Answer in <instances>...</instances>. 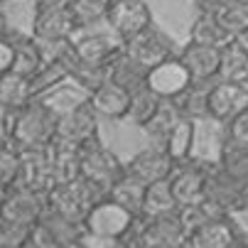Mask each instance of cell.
Masks as SVG:
<instances>
[{
    "instance_id": "obj_20",
    "label": "cell",
    "mask_w": 248,
    "mask_h": 248,
    "mask_svg": "<svg viewBox=\"0 0 248 248\" xmlns=\"http://www.w3.org/2000/svg\"><path fill=\"white\" fill-rule=\"evenodd\" d=\"M189 42L221 49V47H226L229 42H233V37L219 25V20H217L214 13L204 10V13L192 22V27H189Z\"/></svg>"
},
{
    "instance_id": "obj_7",
    "label": "cell",
    "mask_w": 248,
    "mask_h": 248,
    "mask_svg": "<svg viewBox=\"0 0 248 248\" xmlns=\"http://www.w3.org/2000/svg\"><path fill=\"white\" fill-rule=\"evenodd\" d=\"M172 172H174V160L167 155V150L162 145H150L140 150L138 155H133L123 174L133 177L140 185H153L160 180H170Z\"/></svg>"
},
{
    "instance_id": "obj_41",
    "label": "cell",
    "mask_w": 248,
    "mask_h": 248,
    "mask_svg": "<svg viewBox=\"0 0 248 248\" xmlns=\"http://www.w3.org/2000/svg\"><path fill=\"white\" fill-rule=\"evenodd\" d=\"M0 3H3V0H0Z\"/></svg>"
},
{
    "instance_id": "obj_39",
    "label": "cell",
    "mask_w": 248,
    "mask_h": 248,
    "mask_svg": "<svg viewBox=\"0 0 248 248\" xmlns=\"http://www.w3.org/2000/svg\"><path fill=\"white\" fill-rule=\"evenodd\" d=\"M202 3H204V5H209V10H214V8L221 3V0H202Z\"/></svg>"
},
{
    "instance_id": "obj_22",
    "label": "cell",
    "mask_w": 248,
    "mask_h": 248,
    "mask_svg": "<svg viewBox=\"0 0 248 248\" xmlns=\"http://www.w3.org/2000/svg\"><path fill=\"white\" fill-rule=\"evenodd\" d=\"M143 194H145V185H140L133 177L123 174L108 187V199L113 204H118L121 209H125L130 217H138L143 209Z\"/></svg>"
},
{
    "instance_id": "obj_35",
    "label": "cell",
    "mask_w": 248,
    "mask_h": 248,
    "mask_svg": "<svg viewBox=\"0 0 248 248\" xmlns=\"http://www.w3.org/2000/svg\"><path fill=\"white\" fill-rule=\"evenodd\" d=\"M10 66H13V42L5 37L0 40V74L10 72Z\"/></svg>"
},
{
    "instance_id": "obj_32",
    "label": "cell",
    "mask_w": 248,
    "mask_h": 248,
    "mask_svg": "<svg viewBox=\"0 0 248 248\" xmlns=\"http://www.w3.org/2000/svg\"><path fill=\"white\" fill-rule=\"evenodd\" d=\"M32 233H34L32 226L15 224L5 217H0V248H25Z\"/></svg>"
},
{
    "instance_id": "obj_17",
    "label": "cell",
    "mask_w": 248,
    "mask_h": 248,
    "mask_svg": "<svg viewBox=\"0 0 248 248\" xmlns=\"http://www.w3.org/2000/svg\"><path fill=\"white\" fill-rule=\"evenodd\" d=\"M236 236L226 219H211L187 231L185 248H233Z\"/></svg>"
},
{
    "instance_id": "obj_2",
    "label": "cell",
    "mask_w": 248,
    "mask_h": 248,
    "mask_svg": "<svg viewBox=\"0 0 248 248\" xmlns=\"http://www.w3.org/2000/svg\"><path fill=\"white\" fill-rule=\"evenodd\" d=\"M93 192L96 189L89 182H84L81 177H77V180L52 185L49 192H47V202L52 204L54 214L59 219L72 221V224H84L89 209L96 204Z\"/></svg>"
},
{
    "instance_id": "obj_12",
    "label": "cell",
    "mask_w": 248,
    "mask_h": 248,
    "mask_svg": "<svg viewBox=\"0 0 248 248\" xmlns=\"http://www.w3.org/2000/svg\"><path fill=\"white\" fill-rule=\"evenodd\" d=\"M192 84L187 69L180 64V59H167L157 66H153L145 74V89H150L157 98H177Z\"/></svg>"
},
{
    "instance_id": "obj_25",
    "label": "cell",
    "mask_w": 248,
    "mask_h": 248,
    "mask_svg": "<svg viewBox=\"0 0 248 248\" xmlns=\"http://www.w3.org/2000/svg\"><path fill=\"white\" fill-rule=\"evenodd\" d=\"M30 101H32L30 79L17 77L13 72L0 74V108L3 111H17Z\"/></svg>"
},
{
    "instance_id": "obj_16",
    "label": "cell",
    "mask_w": 248,
    "mask_h": 248,
    "mask_svg": "<svg viewBox=\"0 0 248 248\" xmlns=\"http://www.w3.org/2000/svg\"><path fill=\"white\" fill-rule=\"evenodd\" d=\"M89 106L93 108L96 116L103 118H128V108H130V91L113 84V81H103L98 89L91 91L89 96Z\"/></svg>"
},
{
    "instance_id": "obj_4",
    "label": "cell",
    "mask_w": 248,
    "mask_h": 248,
    "mask_svg": "<svg viewBox=\"0 0 248 248\" xmlns=\"http://www.w3.org/2000/svg\"><path fill=\"white\" fill-rule=\"evenodd\" d=\"M79 177L84 182H89L96 192L98 189L108 192V187L118 177H123V172L111 150L101 148L98 143H91L79 150Z\"/></svg>"
},
{
    "instance_id": "obj_14",
    "label": "cell",
    "mask_w": 248,
    "mask_h": 248,
    "mask_svg": "<svg viewBox=\"0 0 248 248\" xmlns=\"http://www.w3.org/2000/svg\"><path fill=\"white\" fill-rule=\"evenodd\" d=\"M45 214V204H42V194L40 192H30V189H8L5 199H3V214L15 224H25V226H37L42 221Z\"/></svg>"
},
{
    "instance_id": "obj_28",
    "label": "cell",
    "mask_w": 248,
    "mask_h": 248,
    "mask_svg": "<svg viewBox=\"0 0 248 248\" xmlns=\"http://www.w3.org/2000/svg\"><path fill=\"white\" fill-rule=\"evenodd\" d=\"M185 118L180 113V108H177V103L172 98H162L160 106H157V111L150 116V121L143 125V130L153 138V140H162L165 143V138L170 135V130L177 125V121Z\"/></svg>"
},
{
    "instance_id": "obj_15",
    "label": "cell",
    "mask_w": 248,
    "mask_h": 248,
    "mask_svg": "<svg viewBox=\"0 0 248 248\" xmlns=\"http://www.w3.org/2000/svg\"><path fill=\"white\" fill-rule=\"evenodd\" d=\"M206 185H209V174L202 167L189 165L182 170H174L170 174V189H172V197L180 209L202 202L206 197Z\"/></svg>"
},
{
    "instance_id": "obj_8",
    "label": "cell",
    "mask_w": 248,
    "mask_h": 248,
    "mask_svg": "<svg viewBox=\"0 0 248 248\" xmlns=\"http://www.w3.org/2000/svg\"><path fill=\"white\" fill-rule=\"evenodd\" d=\"M133 219L135 217H130L125 209H121L111 199H103L89 209L84 224H86L89 233H93L96 238H118L130 229Z\"/></svg>"
},
{
    "instance_id": "obj_1",
    "label": "cell",
    "mask_w": 248,
    "mask_h": 248,
    "mask_svg": "<svg viewBox=\"0 0 248 248\" xmlns=\"http://www.w3.org/2000/svg\"><path fill=\"white\" fill-rule=\"evenodd\" d=\"M54 128H57V113L47 103L32 98L22 108L13 111L8 123V138L17 153L42 150L54 140Z\"/></svg>"
},
{
    "instance_id": "obj_36",
    "label": "cell",
    "mask_w": 248,
    "mask_h": 248,
    "mask_svg": "<svg viewBox=\"0 0 248 248\" xmlns=\"http://www.w3.org/2000/svg\"><path fill=\"white\" fill-rule=\"evenodd\" d=\"M37 10H54V8H72L74 0H34Z\"/></svg>"
},
{
    "instance_id": "obj_37",
    "label": "cell",
    "mask_w": 248,
    "mask_h": 248,
    "mask_svg": "<svg viewBox=\"0 0 248 248\" xmlns=\"http://www.w3.org/2000/svg\"><path fill=\"white\" fill-rule=\"evenodd\" d=\"M5 34H8V25H5L3 13H0V40H5Z\"/></svg>"
},
{
    "instance_id": "obj_27",
    "label": "cell",
    "mask_w": 248,
    "mask_h": 248,
    "mask_svg": "<svg viewBox=\"0 0 248 248\" xmlns=\"http://www.w3.org/2000/svg\"><path fill=\"white\" fill-rule=\"evenodd\" d=\"M219 172L229 177L231 182L246 187L248 185V145H238L229 140V145L224 148V155H221Z\"/></svg>"
},
{
    "instance_id": "obj_30",
    "label": "cell",
    "mask_w": 248,
    "mask_h": 248,
    "mask_svg": "<svg viewBox=\"0 0 248 248\" xmlns=\"http://www.w3.org/2000/svg\"><path fill=\"white\" fill-rule=\"evenodd\" d=\"M160 101H162V98H157V96H155L150 89H145V84H143L140 89L130 91V108H128V118H133V123H135V125L143 128V125L150 121V116L157 111Z\"/></svg>"
},
{
    "instance_id": "obj_18",
    "label": "cell",
    "mask_w": 248,
    "mask_h": 248,
    "mask_svg": "<svg viewBox=\"0 0 248 248\" xmlns=\"http://www.w3.org/2000/svg\"><path fill=\"white\" fill-rule=\"evenodd\" d=\"M180 64L187 69V74L192 81L206 84L217 77L219 72V49L214 47H204V45H194L189 42L180 57Z\"/></svg>"
},
{
    "instance_id": "obj_21",
    "label": "cell",
    "mask_w": 248,
    "mask_h": 248,
    "mask_svg": "<svg viewBox=\"0 0 248 248\" xmlns=\"http://www.w3.org/2000/svg\"><path fill=\"white\" fill-rule=\"evenodd\" d=\"M211 13L233 40L248 34V0H221Z\"/></svg>"
},
{
    "instance_id": "obj_13",
    "label": "cell",
    "mask_w": 248,
    "mask_h": 248,
    "mask_svg": "<svg viewBox=\"0 0 248 248\" xmlns=\"http://www.w3.org/2000/svg\"><path fill=\"white\" fill-rule=\"evenodd\" d=\"M74 57L84 66H108L118 54H123V42L116 34H86L72 42Z\"/></svg>"
},
{
    "instance_id": "obj_42",
    "label": "cell",
    "mask_w": 248,
    "mask_h": 248,
    "mask_svg": "<svg viewBox=\"0 0 248 248\" xmlns=\"http://www.w3.org/2000/svg\"><path fill=\"white\" fill-rule=\"evenodd\" d=\"M0 143H3V140H0Z\"/></svg>"
},
{
    "instance_id": "obj_26",
    "label": "cell",
    "mask_w": 248,
    "mask_h": 248,
    "mask_svg": "<svg viewBox=\"0 0 248 248\" xmlns=\"http://www.w3.org/2000/svg\"><path fill=\"white\" fill-rule=\"evenodd\" d=\"M42 66H45L42 52H40L37 42H34L32 37H30V40L13 42V66H10L13 74L25 77V79H32Z\"/></svg>"
},
{
    "instance_id": "obj_19",
    "label": "cell",
    "mask_w": 248,
    "mask_h": 248,
    "mask_svg": "<svg viewBox=\"0 0 248 248\" xmlns=\"http://www.w3.org/2000/svg\"><path fill=\"white\" fill-rule=\"evenodd\" d=\"M219 81L248 84V49L241 42H229L219 49Z\"/></svg>"
},
{
    "instance_id": "obj_10",
    "label": "cell",
    "mask_w": 248,
    "mask_h": 248,
    "mask_svg": "<svg viewBox=\"0 0 248 248\" xmlns=\"http://www.w3.org/2000/svg\"><path fill=\"white\" fill-rule=\"evenodd\" d=\"M79 30L74 13L69 8L54 10H34L32 20V40L37 42H69Z\"/></svg>"
},
{
    "instance_id": "obj_33",
    "label": "cell",
    "mask_w": 248,
    "mask_h": 248,
    "mask_svg": "<svg viewBox=\"0 0 248 248\" xmlns=\"http://www.w3.org/2000/svg\"><path fill=\"white\" fill-rule=\"evenodd\" d=\"M17 172H20V153L0 143V192H8L15 187Z\"/></svg>"
},
{
    "instance_id": "obj_23",
    "label": "cell",
    "mask_w": 248,
    "mask_h": 248,
    "mask_svg": "<svg viewBox=\"0 0 248 248\" xmlns=\"http://www.w3.org/2000/svg\"><path fill=\"white\" fill-rule=\"evenodd\" d=\"M172 211H180L172 189H170V180H160L153 185H145V194H143V209L140 214L145 219L150 217H162V214H172Z\"/></svg>"
},
{
    "instance_id": "obj_24",
    "label": "cell",
    "mask_w": 248,
    "mask_h": 248,
    "mask_svg": "<svg viewBox=\"0 0 248 248\" xmlns=\"http://www.w3.org/2000/svg\"><path fill=\"white\" fill-rule=\"evenodd\" d=\"M194 135H197V128H194V121L192 118H180V121H177V125L170 130V135L165 138V145L162 148L174 160V165L189 160L192 148H194Z\"/></svg>"
},
{
    "instance_id": "obj_29",
    "label": "cell",
    "mask_w": 248,
    "mask_h": 248,
    "mask_svg": "<svg viewBox=\"0 0 248 248\" xmlns=\"http://www.w3.org/2000/svg\"><path fill=\"white\" fill-rule=\"evenodd\" d=\"M206 93H209V86L199 84V81H192L180 96L172 98L177 103V108L185 118H199V116H206Z\"/></svg>"
},
{
    "instance_id": "obj_43",
    "label": "cell",
    "mask_w": 248,
    "mask_h": 248,
    "mask_svg": "<svg viewBox=\"0 0 248 248\" xmlns=\"http://www.w3.org/2000/svg\"><path fill=\"white\" fill-rule=\"evenodd\" d=\"M246 248H248V246H246Z\"/></svg>"
},
{
    "instance_id": "obj_34",
    "label": "cell",
    "mask_w": 248,
    "mask_h": 248,
    "mask_svg": "<svg viewBox=\"0 0 248 248\" xmlns=\"http://www.w3.org/2000/svg\"><path fill=\"white\" fill-rule=\"evenodd\" d=\"M229 140L238 145H248V108L229 121Z\"/></svg>"
},
{
    "instance_id": "obj_6",
    "label": "cell",
    "mask_w": 248,
    "mask_h": 248,
    "mask_svg": "<svg viewBox=\"0 0 248 248\" xmlns=\"http://www.w3.org/2000/svg\"><path fill=\"white\" fill-rule=\"evenodd\" d=\"M248 108V84H231V81H217L209 86L206 93V116L214 121L229 123L241 111Z\"/></svg>"
},
{
    "instance_id": "obj_3",
    "label": "cell",
    "mask_w": 248,
    "mask_h": 248,
    "mask_svg": "<svg viewBox=\"0 0 248 248\" xmlns=\"http://www.w3.org/2000/svg\"><path fill=\"white\" fill-rule=\"evenodd\" d=\"M96 133H98V116L93 113L89 101L77 106L72 111L62 113V116H57L54 140L62 145L81 150V148L96 143Z\"/></svg>"
},
{
    "instance_id": "obj_40",
    "label": "cell",
    "mask_w": 248,
    "mask_h": 248,
    "mask_svg": "<svg viewBox=\"0 0 248 248\" xmlns=\"http://www.w3.org/2000/svg\"><path fill=\"white\" fill-rule=\"evenodd\" d=\"M3 199H5V192H0V214H3Z\"/></svg>"
},
{
    "instance_id": "obj_31",
    "label": "cell",
    "mask_w": 248,
    "mask_h": 248,
    "mask_svg": "<svg viewBox=\"0 0 248 248\" xmlns=\"http://www.w3.org/2000/svg\"><path fill=\"white\" fill-rule=\"evenodd\" d=\"M116 0H74L72 3V10L74 13V20L79 27H89L93 22H101L108 17V10Z\"/></svg>"
},
{
    "instance_id": "obj_5",
    "label": "cell",
    "mask_w": 248,
    "mask_h": 248,
    "mask_svg": "<svg viewBox=\"0 0 248 248\" xmlns=\"http://www.w3.org/2000/svg\"><path fill=\"white\" fill-rule=\"evenodd\" d=\"M108 25L121 42L153 27V13L145 0H116L108 10Z\"/></svg>"
},
{
    "instance_id": "obj_9",
    "label": "cell",
    "mask_w": 248,
    "mask_h": 248,
    "mask_svg": "<svg viewBox=\"0 0 248 248\" xmlns=\"http://www.w3.org/2000/svg\"><path fill=\"white\" fill-rule=\"evenodd\" d=\"M123 54L133 64H138L143 72H150L153 66L170 59V45L157 30L150 27L145 32L135 34V37H130L128 42H123Z\"/></svg>"
},
{
    "instance_id": "obj_38",
    "label": "cell",
    "mask_w": 248,
    "mask_h": 248,
    "mask_svg": "<svg viewBox=\"0 0 248 248\" xmlns=\"http://www.w3.org/2000/svg\"><path fill=\"white\" fill-rule=\"evenodd\" d=\"M241 209L248 211V185L243 187V194H241Z\"/></svg>"
},
{
    "instance_id": "obj_11",
    "label": "cell",
    "mask_w": 248,
    "mask_h": 248,
    "mask_svg": "<svg viewBox=\"0 0 248 248\" xmlns=\"http://www.w3.org/2000/svg\"><path fill=\"white\" fill-rule=\"evenodd\" d=\"M140 238H143L145 248H182L187 238V226L180 211L150 217L143 231H140Z\"/></svg>"
}]
</instances>
